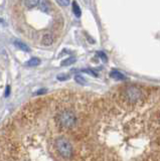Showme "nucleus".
<instances>
[{"label":"nucleus","instance_id":"dca6fc26","mask_svg":"<svg viewBox=\"0 0 160 161\" xmlns=\"http://www.w3.org/2000/svg\"><path fill=\"white\" fill-rule=\"evenodd\" d=\"M45 92H46V90H45V89H41V90H39V91H37L34 95H41V94H44Z\"/></svg>","mask_w":160,"mask_h":161},{"label":"nucleus","instance_id":"423d86ee","mask_svg":"<svg viewBox=\"0 0 160 161\" xmlns=\"http://www.w3.org/2000/svg\"><path fill=\"white\" fill-rule=\"evenodd\" d=\"M41 43L44 46H50L52 43H53V37L52 34H45V35H44V37H42V40Z\"/></svg>","mask_w":160,"mask_h":161},{"label":"nucleus","instance_id":"7ed1b4c3","mask_svg":"<svg viewBox=\"0 0 160 161\" xmlns=\"http://www.w3.org/2000/svg\"><path fill=\"white\" fill-rule=\"evenodd\" d=\"M57 122L58 126L65 129H70L74 127L77 123V116L71 111H63L58 115Z\"/></svg>","mask_w":160,"mask_h":161},{"label":"nucleus","instance_id":"6e6552de","mask_svg":"<svg viewBox=\"0 0 160 161\" xmlns=\"http://www.w3.org/2000/svg\"><path fill=\"white\" fill-rule=\"evenodd\" d=\"M41 64V60L37 59V57H33V59L29 60L27 62H26V65H28V67H36V65H38Z\"/></svg>","mask_w":160,"mask_h":161},{"label":"nucleus","instance_id":"1a4fd4ad","mask_svg":"<svg viewBox=\"0 0 160 161\" xmlns=\"http://www.w3.org/2000/svg\"><path fill=\"white\" fill-rule=\"evenodd\" d=\"M74 62H76V57H69V59L63 60V62H62V65H71L74 64Z\"/></svg>","mask_w":160,"mask_h":161},{"label":"nucleus","instance_id":"9b49d317","mask_svg":"<svg viewBox=\"0 0 160 161\" xmlns=\"http://www.w3.org/2000/svg\"><path fill=\"white\" fill-rule=\"evenodd\" d=\"M97 54L99 55V57H100V59L102 60L103 62H107V60H108V59H107V57H106V54H104L103 51H98Z\"/></svg>","mask_w":160,"mask_h":161},{"label":"nucleus","instance_id":"9d476101","mask_svg":"<svg viewBox=\"0 0 160 161\" xmlns=\"http://www.w3.org/2000/svg\"><path fill=\"white\" fill-rule=\"evenodd\" d=\"M74 80H76L77 83L80 84V85H86V83H87L86 80H85V79L80 75H77L76 76H74Z\"/></svg>","mask_w":160,"mask_h":161},{"label":"nucleus","instance_id":"39448f33","mask_svg":"<svg viewBox=\"0 0 160 161\" xmlns=\"http://www.w3.org/2000/svg\"><path fill=\"white\" fill-rule=\"evenodd\" d=\"M14 46L17 47L18 49H21V51H29L30 49H29V47L27 46V44H25L24 43H22V41L20 40H15L14 41Z\"/></svg>","mask_w":160,"mask_h":161},{"label":"nucleus","instance_id":"f257e3e1","mask_svg":"<svg viewBox=\"0 0 160 161\" xmlns=\"http://www.w3.org/2000/svg\"><path fill=\"white\" fill-rule=\"evenodd\" d=\"M109 147L99 161H160V89L123 87L106 108Z\"/></svg>","mask_w":160,"mask_h":161},{"label":"nucleus","instance_id":"2eb2a0df","mask_svg":"<svg viewBox=\"0 0 160 161\" xmlns=\"http://www.w3.org/2000/svg\"><path fill=\"white\" fill-rule=\"evenodd\" d=\"M9 94H10V87L7 86L6 89H5V92H4V97L7 98V97L9 96Z\"/></svg>","mask_w":160,"mask_h":161},{"label":"nucleus","instance_id":"20e7f679","mask_svg":"<svg viewBox=\"0 0 160 161\" xmlns=\"http://www.w3.org/2000/svg\"><path fill=\"white\" fill-rule=\"evenodd\" d=\"M110 76L113 78L114 80H118V81H123L126 79V76H125L122 73L118 72V71H112L110 73Z\"/></svg>","mask_w":160,"mask_h":161},{"label":"nucleus","instance_id":"f03ea898","mask_svg":"<svg viewBox=\"0 0 160 161\" xmlns=\"http://www.w3.org/2000/svg\"><path fill=\"white\" fill-rule=\"evenodd\" d=\"M55 148H57L58 152L65 158H71L73 156L74 148L73 145L68 139L63 138V137H58L55 141Z\"/></svg>","mask_w":160,"mask_h":161},{"label":"nucleus","instance_id":"0eeeda50","mask_svg":"<svg viewBox=\"0 0 160 161\" xmlns=\"http://www.w3.org/2000/svg\"><path fill=\"white\" fill-rule=\"evenodd\" d=\"M73 11L74 13V15H76L77 17H80L82 14V11H81V8H80V6L78 5L77 2H73Z\"/></svg>","mask_w":160,"mask_h":161},{"label":"nucleus","instance_id":"ddd939ff","mask_svg":"<svg viewBox=\"0 0 160 161\" xmlns=\"http://www.w3.org/2000/svg\"><path fill=\"white\" fill-rule=\"evenodd\" d=\"M57 3L62 5V6H68V5H70V1H63V0H62V1H57Z\"/></svg>","mask_w":160,"mask_h":161},{"label":"nucleus","instance_id":"4468645a","mask_svg":"<svg viewBox=\"0 0 160 161\" xmlns=\"http://www.w3.org/2000/svg\"><path fill=\"white\" fill-rule=\"evenodd\" d=\"M39 1H26L25 4L28 5V6H34V5H37L38 4Z\"/></svg>","mask_w":160,"mask_h":161},{"label":"nucleus","instance_id":"f8f14e48","mask_svg":"<svg viewBox=\"0 0 160 161\" xmlns=\"http://www.w3.org/2000/svg\"><path fill=\"white\" fill-rule=\"evenodd\" d=\"M69 78H70V76H68V75H58V80H60V81H66V80H69Z\"/></svg>","mask_w":160,"mask_h":161}]
</instances>
